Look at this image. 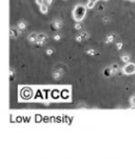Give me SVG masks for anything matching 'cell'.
<instances>
[{"label":"cell","instance_id":"obj_17","mask_svg":"<svg viewBox=\"0 0 135 159\" xmlns=\"http://www.w3.org/2000/svg\"><path fill=\"white\" fill-rule=\"evenodd\" d=\"M80 37L82 38V41H85V40H88L89 39V34L85 31H81L80 32Z\"/></svg>","mask_w":135,"mask_h":159},{"label":"cell","instance_id":"obj_23","mask_svg":"<svg viewBox=\"0 0 135 159\" xmlns=\"http://www.w3.org/2000/svg\"><path fill=\"white\" fill-rule=\"evenodd\" d=\"M53 40H54V41H60V40H61V36H60V34H54Z\"/></svg>","mask_w":135,"mask_h":159},{"label":"cell","instance_id":"obj_27","mask_svg":"<svg viewBox=\"0 0 135 159\" xmlns=\"http://www.w3.org/2000/svg\"><path fill=\"white\" fill-rule=\"evenodd\" d=\"M88 1H93V2H96V3H97V2L99 1V0H88Z\"/></svg>","mask_w":135,"mask_h":159},{"label":"cell","instance_id":"obj_24","mask_svg":"<svg viewBox=\"0 0 135 159\" xmlns=\"http://www.w3.org/2000/svg\"><path fill=\"white\" fill-rule=\"evenodd\" d=\"M45 1H46V0H35V3H37L39 6H41V5H43V4L45 3Z\"/></svg>","mask_w":135,"mask_h":159},{"label":"cell","instance_id":"obj_15","mask_svg":"<svg viewBox=\"0 0 135 159\" xmlns=\"http://www.w3.org/2000/svg\"><path fill=\"white\" fill-rule=\"evenodd\" d=\"M61 98H64L65 100H68L69 98H70V92L68 91V90H65L62 93H61Z\"/></svg>","mask_w":135,"mask_h":159},{"label":"cell","instance_id":"obj_4","mask_svg":"<svg viewBox=\"0 0 135 159\" xmlns=\"http://www.w3.org/2000/svg\"><path fill=\"white\" fill-rule=\"evenodd\" d=\"M48 42V36L45 33H39L38 34V41H37V45L39 46H43Z\"/></svg>","mask_w":135,"mask_h":159},{"label":"cell","instance_id":"obj_12","mask_svg":"<svg viewBox=\"0 0 135 159\" xmlns=\"http://www.w3.org/2000/svg\"><path fill=\"white\" fill-rule=\"evenodd\" d=\"M49 5H47L46 3H44L43 5H41V6H39L40 7V11H41V13L42 14H44V15H47L48 14V11H49V7H48Z\"/></svg>","mask_w":135,"mask_h":159},{"label":"cell","instance_id":"obj_2","mask_svg":"<svg viewBox=\"0 0 135 159\" xmlns=\"http://www.w3.org/2000/svg\"><path fill=\"white\" fill-rule=\"evenodd\" d=\"M122 72L125 75H133V74H135V64L134 63H127L123 67Z\"/></svg>","mask_w":135,"mask_h":159},{"label":"cell","instance_id":"obj_19","mask_svg":"<svg viewBox=\"0 0 135 159\" xmlns=\"http://www.w3.org/2000/svg\"><path fill=\"white\" fill-rule=\"evenodd\" d=\"M74 28H75L76 30H81V29H82V25H81V22H76V24H75V26H74Z\"/></svg>","mask_w":135,"mask_h":159},{"label":"cell","instance_id":"obj_11","mask_svg":"<svg viewBox=\"0 0 135 159\" xmlns=\"http://www.w3.org/2000/svg\"><path fill=\"white\" fill-rule=\"evenodd\" d=\"M26 27H27V24H26L24 21H20V22L18 23V25H17V28H18L20 31H24V30L26 29Z\"/></svg>","mask_w":135,"mask_h":159},{"label":"cell","instance_id":"obj_8","mask_svg":"<svg viewBox=\"0 0 135 159\" xmlns=\"http://www.w3.org/2000/svg\"><path fill=\"white\" fill-rule=\"evenodd\" d=\"M112 75V71H111V67H106L103 70V76L106 78H109Z\"/></svg>","mask_w":135,"mask_h":159},{"label":"cell","instance_id":"obj_13","mask_svg":"<svg viewBox=\"0 0 135 159\" xmlns=\"http://www.w3.org/2000/svg\"><path fill=\"white\" fill-rule=\"evenodd\" d=\"M111 67V71H112V75H114V74H116L118 72H119V70H120V67H119V65L118 64H113L112 66H110Z\"/></svg>","mask_w":135,"mask_h":159},{"label":"cell","instance_id":"obj_16","mask_svg":"<svg viewBox=\"0 0 135 159\" xmlns=\"http://www.w3.org/2000/svg\"><path fill=\"white\" fill-rule=\"evenodd\" d=\"M86 54H87L88 56H95V55L98 54V52H97L95 49H89V50L86 51Z\"/></svg>","mask_w":135,"mask_h":159},{"label":"cell","instance_id":"obj_29","mask_svg":"<svg viewBox=\"0 0 135 159\" xmlns=\"http://www.w3.org/2000/svg\"><path fill=\"white\" fill-rule=\"evenodd\" d=\"M103 1H107V0H103Z\"/></svg>","mask_w":135,"mask_h":159},{"label":"cell","instance_id":"obj_25","mask_svg":"<svg viewBox=\"0 0 135 159\" xmlns=\"http://www.w3.org/2000/svg\"><path fill=\"white\" fill-rule=\"evenodd\" d=\"M115 46H116V49H118V50H121V49L123 48V43H122V42H119V43H116Z\"/></svg>","mask_w":135,"mask_h":159},{"label":"cell","instance_id":"obj_5","mask_svg":"<svg viewBox=\"0 0 135 159\" xmlns=\"http://www.w3.org/2000/svg\"><path fill=\"white\" fill-rule=\"evenodd\" d=\"M27 39H28V41H29L31 44H35L37 41H38V33H37V32H31V33L28 34Z\"/></svg>","mask_w":135,"mask_h":159},{"label":"cell","instance_id":"obj_26","mask_svg":"<svg viewBox=\"0 0 135 159\" xmlns=\"http://www.w3.org/2000/svg\"><path fill=\"white\" fill-rule=\"evenodd\" d=\"M52 2H53V0H46V1H45V3H46L47 5H51Z\"/></svg>","mask_w":135,"mask_h":159},{"label":"cell","instance_id":"obj_20","mask_svg":"<svg viewBox=\"0 0 135 159\" xmlns=\"http://www.w3.org/2000/svg\"><path fill=\"white\" fill-rule=\"evenodd\" d=\"M51 96H52V98H53V99H57V98H58V96H59V92H58L57 90H56V91H53Z\"/></svg>","mask_w":135,"mask_h":159},{"label":"cell","instance_id":"obj_28","mask_svg":"<svg viewBox=\"0 0 135 159\" xmlns=\"http://www.w3.org/2000/svg\"><path fill=\"white\" fill-rule=\"evenodd\" d=\"M130 2H135V0H129Z\"/></svg>","mask_w":135,"mask_h":159},{"label":"cell","instance_id":"obj_18","mask_svg":"<svg viewBox=\"0 0 135 159\" xmlns=\"http://www.w3.org/2000/svg\"><path fill=\"white\" fill-rule=\"evenodd\" d=\"M95 6H96V2H93V1H87V4H86L87 10H93Z\"/></svg>","mask_w":135,"mask_h":159},{"label":"cell","instance_id":"obj_21","mask_svg":"<svg viewBox=\"0 0 135 159\" xmlns=\"http://www.w3.org/2000/svg\"><path fill=\"white\" fill-rule=\"evenodd\" d=\"M46 54H47L48 56H51V55H53V54H54V50H53V49H51V48L47 49V50H46Z\"/></svg>","mask_w":135,"mask_h":159},{"label":"cell","instance_id":"obj_1","mask_svg":"<svg viewBox=\"0 0 135 159\" xmlns=\"http://www.w3.org/2000/svg\"><path fill=\"white\" fill-rule=\"evenodd\" d=\"M86 11H87L86 5H84V4H76L73 12H72L73 19L76 22H81L84 19L85 15H86Z\"/></svg>","mask_w":135,"mask_h":159},{"label":"cell","instance_id":"obj_9","mask_svg":"<svg viewBox=\"0 0 135 159\" xmlns=\"http://www.w3.org/2000/svg\"><path fill=\"white\" fill-rule=\"evenodd\" d=\"M62 75H64V72L61 70H57V71H55L53 73L52 76H53V79H55V80H59Z\"/></svg>","mask_w":135,"mask_h":159},{"label":"cell","instance_id":"obj_7","mask_svg":"<svg viewBox=\"0 0 135 159\" xmlns=\"http://www.w3.org/2000/svg\"><path fill=\"white\" fill-rule=\"evenodd\" d=\"M19 31L20 30L18 28H11L10 29V37H11V39H18Z\"/></svg>","mask_w":135,"mask_h":159},{"label":"cell","instance_id":"obj_6","mask_svg":"<svg viewBox=\"0 0 135 159\" xmlns=\"http://www.w3.org/2000/svg\"><path fill=\"white\" fill-rule=\"evenodd\" d=\"M52 26L55 30H59L62 27V21L61 20H54V22L52 23Z\"/></svg>","mask_w":135,"mask_h":159},{"label":"cell","instance_id":"obj_22","mask_svg":"<svg viewBox=\"0 0 135 159\" xmlns=\"http://www.w3.org/2000/svg\"><path fill=\"white\" fill-rule=\"evenodd\" d=\"M130 104H131V106L135 107V95H133V96L130 98Z\"/></svg>","mask_w":135,"mask_h":159},{"label":"cell","instance_id":"obj_3","mask_svg":"<svg viewBox=\"0 0 135 159\" xmlns=\"http://www.w3.org/2000/svg\"><path fill=\"white\" fill-rule=\"evenodd\" d=\"M33 96V93H32V90L31 89H28V87H25L21 91V97L24 99V100H29L31 99Z\"/></svg>","mask_w":135,"mask_h":159},{"label":"cell","instance_id":"obj_10","mask_svg":"<svg viewBox=\"0 0 135 159\" xmlns=\"http://www.w3.org/2000/svg\"><path fill=\"white\" fill-rule=\"evenodd\" d=\"M114 40H115V34H113V33L108 34V36L105 38V43H106V44H111V43H113Z\"/></svg>","mask_w":135,"mask_h":159},{"label":"cell","instance_id":"obj_14","mask_svg":"<svg viewBox=\"0 0 135 159\" xmlns=\"http://www.w3.org/2000/svg\"><path fill=\"white\" fill-rule=\"evenodd\" d=\"M121 59H122V61L123 63H129L130 61V55L129 54H123L122 56H121Z\"/></svg>","mask_w":135,"mask_h":159}]
</instances>
